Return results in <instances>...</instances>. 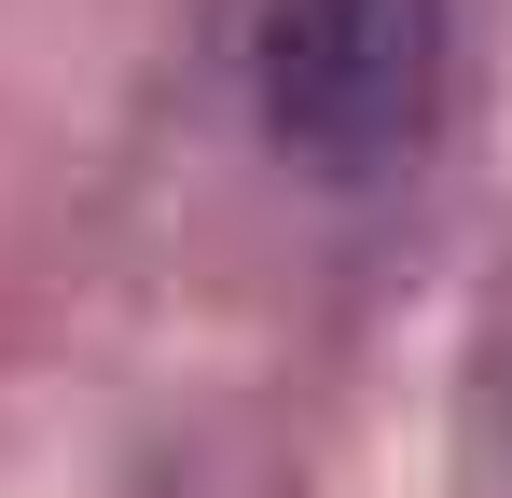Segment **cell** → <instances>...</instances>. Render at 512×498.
I'll list each match as a JSON object with an SVG mask.
<instances>
[{"label":"cell","instance_id":"6da1fadb","mask_svg":"<svg viewBox=\"0 0 512 498\" xmlns=\"http://www.w3.org/2000/svg\"><path fill=\"white\" fill-rule=\"evenodd\" d=\"M443 0H263L250 28V83L277 153L319 180H374L443 125Z\"/></svg>","mask_w":512,"mask_h":498}]
</instances>
